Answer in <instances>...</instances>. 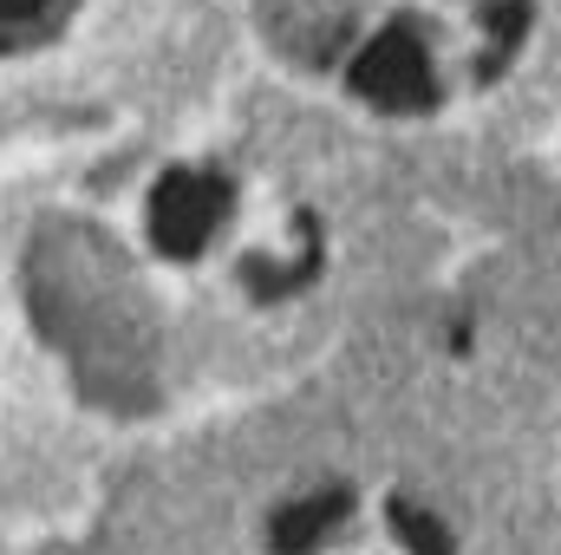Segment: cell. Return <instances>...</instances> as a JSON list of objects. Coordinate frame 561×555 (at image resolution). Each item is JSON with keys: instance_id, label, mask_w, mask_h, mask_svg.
Here are the masks:
<instances>
[{"instance_id": "6da1fadb", "label": "cell", "mask_w": 561, "mask_h": 555, "mask_svg": "<svg viewBox=\"0 0 561 555\" xmlns=\"http://www.w3.org/2000/svg\"><path fill=\"white\" fill-rule=\"evenodd\" d=\"M222 216V183L216 177H190V170H170L150 196V236L163 256H196L203 236L216 229Z\"/></svg>"}, {"instance_id": "7a4b0ae2", "label": "cell", "mask_w": 561, "mask_h": 555, "mask_svg": "<svg viewBox=\"0 0 561 555\" xmlns=\"http://www.w3.org/2000/svg\"><path fill=\"white\" fill-rule=\"evenodd\" d=\"M353 86H359L366 99H379V105H412V99L431 92V72H424V59L412 53V39L386 33V39H373L366 59L353 66Z\"/></svg>"}, {"instance_id": "3957f363", "label": "cell", "mask_w": 561, "mask_h": 555, "mask_svg": "<svg viewBox=\"0 0 561 555\" xmlns=\"http://www.w3.org/2000/svg\"><path fill=\"white\" fill-rule=\"evenodd\" d=\"M333 517H340V497H327V503H300V510H287V517L275 523V550L300 555L307 543H313V536H320V530H327V523H333Z\"/></svg>"}, {"instance_id": "277c9868", "label": "cell", "mask_w": 561, "mask_h": 555, "mask_svg": "<svg viewBox=\"0 0 561 555\" xmlns=\"http://www.w3.org/2000/svg\"><path fill=\"white\" fill-rule=\"evenodd\" d=\"M66 0H0V39H20V33H39Z\"/></svg>"}]
</instances>
